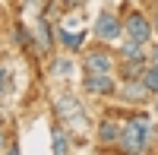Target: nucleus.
Returning <instances> with one entry per match:
<instances>
[{
	"instance_id": "f03ea898",
	"label": "nucleus",
	"mask_w": 158,
	"mask_h": 155,
	"mask_svg": "<svg viewBox=\"0 0 158 155\" xmlns=\"http://www.w3.org/2000/svg\"><path fill=\"white\" fill-rule=\"evenodd\" d=\"M57 114H60V124H67L70 130H76V133H85L89 130V111L79 105V98L60 95L57 98Z\"/></svg>"
},
{
	"instance_id": "6e6552de",
	"label": "nucleus",
	"mask_w": 158,
	"mask_h": 155,
	"mask_svg": "<svg viewBox=\"0 0 158 155\" xmlns=\"http://www.w3.org/2000/svg\"><path fill=\"white\" fill-rule=\"evenodd\" d=\"M127 101H149V89H146V82L142 79H127V86H123V92H120Z\"/></svg>"
},
{
	"instance_id": "dca6fc26",
	"label": "nucleus",
	"mask_w": 158,
	"mask_h": 155,
	"mask_svg": "<svg viewBox=\"0 0 158 155\" xmlns=\"http://www.w3.org/2000/svg\"><path fill=\"white\" fill-rule=\"evenodd\" d=\"M6 82H10V67H0V95H6Z\"/></svg>"
},
{
	"instance_id": "20e7f679",
	"label": "nucleus",
	"mask_w": 158,
	"mask_h": 155,
	"mask_svg": "<svg viewBox=\"0 0 158 155\" xmlns=\"http://www.w3.org/2000/svg\"><path fill=\"white\" fill-rule=\"evenodd\" d=\"M123 32L133 38V41H142V44H149V38H152V22H149V16H142L139 10H133V13H127V19H123Z\"/></svg>"
},
{
	"instance_id": "7ed1b4c3",
	"label": "nucleus",
	"mask_w": 158,
	"mask_h": 155,
	"mask_svg": "<svg viewBox=\"0 0 158 155\" xmlns=\"http://www.w3.org/2000/svg\"><path fill=\"white\" fill-rule=\"evenodd\" d=\"M120 35H123V19L117 13H111V10L98 13V19H95V38L98 41L108 44V41H117Z\"/></svg>"
},
{
	"instance_id": "6ab92c4d",
	"label": "nucleus",
	"mask_w": 158,
	"mask_h": 155,
	"mask_svg": "<svg viewBox=\"0 0 158 155\" xmlns=\"http://www.w3.org/2000/svg\"><path fill=\"white\" fill-rule=\"evenodd\" d=\"M152 60H158V44H155V48H152Z\"/></svg>"
},
{
	"instance_id": "2eb2a0df",
	"label": "nucleus",
	"mask_w": 158,
	"mask_h": 155,
	"mask_svg": "<svg viewBox=\"0 0 158 155\" xmlns=\"http://www.w3.org/2000/svg\"><path fill=\"white\" fill-rule=\"evenodd\" d=\"M70 67H73V63L63 57V60H57V63H54V73H57V76H67V73H70Z\"/></svg>"
},
{
	"instance_id": "9d476101",
	"label": "nucleus",
	"mask_w": 158,
	"mask_h": 155,
	"mask_svg": "<svg viewBox=\"0 0 158 155\" xmlns=\"http://www.w3.org/2000/svg\"><path fill=\"white\" fill-rule=\"evenodd\" d=\"M142 70H146V60H123L120 63L123 79H142Z\"/></svg>"
},
{
	"instance_id": "f257e3e1",
	"label": "nucleus",
	"mask_w": 158,
	"mask_h": 155,
	"mask_svg": "<svg viewBox=\"0 0 158 155\" xmlns=\"http://www.w3.org/2000/svg\"><path fill=\"white\" fill-rule=\"evenodd\" d=\"M149 143H152V124H149L146 114H136V117H130L123 124V133H120V143L117 146L123 152H130V155H139V152L149 149Z\"/></svg>"
},
{
	"instance_id": "aec40b11",
	"label": "nucleus",
	"mask_w": 158,
	"mask_h": 155,
	"mask_svg": "<svg viewBox=\"0 0 158 155\" xmlns=\"http://www.w3.org/2000/svg\"><path fill=\"white\" fill-rule=\"evenodd\" d=\"M67 3H82V0H67Z\"/></svg>"
},
{
	"instance_id": "412c9836",
	"label": "nucleus",
	"mask_w": 158,
	"mask_h": 155,
	"mask_svg": "<svg viewBox=\"0 0 158 155\" xmlns=\"http://www.w3.org/2000/svg\"><path fill=\"white\" fill-rule=\"evenodd\" d=\"M155 108H158V101H155Z\"/></svg>"
},
{
	"instance_id": "423d86ee",
	"label": "nucleus",
	"mask_w": 158,
	"mask_h": 155,
	"mask_svg": "<svg viewBox=\"0 0 158 155\" xmlns=\"http://www.w3.org/2000/svg\"><path fill=\"white\" fill-rule=\"evenodd\" d=\"M82 92H89V95H114L117 92L114 73H89L82 79Z\"/></svg>"
},
{
	"instance_id": "9b49d317",
	"label": "nucleus",
	"mask_w": 158,
	"mask_h": 155,
	"mask_svg": "<svg viewBox=\"0 0 158 155\" xmlns=\"http://www.w3.org/2000/svg\"><path fill=\"white\" fill-rule=\"evenodd\" d=\"M51 149L54 152H70V139H67V130H63V127H54V130H51Z\"/></svg>"
},
{
	"instance_id": "ddd939ff",
	"label": "nucleus",
	"mask_w": 158,
	"mask_h": 155,
	"mask_svg": "<svg viewBox=\"0 0 158 155\" xmlns=\"http://www.w3.org/2000/svg\"><path fill=\"white\" fill-rule=\"evenodd\" d=\"M142 82H146V89H149V92H158V60L152 63V67H146V70H142Z\"/></svg>"
},
{
	"instance_id": "f3484780",
	"label": "nucleus",
	"mask_w": 158,
	"mask_h": 155,
	"mask_svg": "<svg viewBox=\"0 0 158 155\" xmlns=\"http://www.w3.org/2000/svg\"><path fill=\"white\" fill-rule=\"evenodd\" d=\"M6 149H10V146H6V133L0 130V152H6Z\"/></svg>"
},
{
	"instance_id": "1a4fd4ad",
	"label": "nucleus",
	"mask_w": 158,
	"mask_h": 155,
	"mask_svg": "<svg viewBox=\"0 0 158 155\" xmlns=\"http://www.w3.org/2000/svg\"><path fill=\"white\" fill-rule=\"evenodd\" d=\"M120 57H123V60H146V44L130 38V41L120 44Z\"/></svg>"
},
{
	"instance_id": "39448f33",
	"label": "nucleus",
	"mask_w": 158,
	"mask_h": 155,
	"mask_svg": "<svg viewBox=\"0 0 158 155\" xmlns=\"http://www.w3.org/2000/svg\"><path fill=\"white\" fill-rule=\"evenodd\" d=\"M82 73H114V57H111V51H104V48H95V51H85V57H82Z\"/></svg>"
},
{
	"instance_id": "0eeeda50",
	"label": "nucleus",
	"mask_w": 158,
	"mask_h": 155,
	"mask_svg": "<svg viewBox=\"0 0 158 155\" xmlns=\"http://www.w3.org/2000/svg\"><path fill=\"white\" fill-rule=\"evenodd\" d=\"M120 133H123V124H117L111 117H104L98 124V143H104V146H117L120 143Z\"/></svg>"
},
{
	"instance_id": "f8f14e48",
	"label": "nucleus",
	"mask_w": 158,
	"mask_h": 155,
	"mask_svg": "<svg viewBox=\"0 0 158 155\" xmlns=\"http://www.w3.org/2000/svg\"><path fill=\"white\" fill-rule=\"evenodd\" d=\"M60 41H63L67 51H79L82 41H85V35H82V32H67V29H60Z\"/></svg>"
},
{
	"instance_id": "4468645a",
	"label": "nucleus",
	"mask_w": 158,
	"mask_h": 155,
	"mask_svg": "<svg viewBox=\"0 0 158 155\" xmlns=\"http://www.w3.org/2000/svg\"><path fill=\"white\" fill-rule=\"evenodd\" d=\"M38 44H41V51L51 48V32H48V22L44 19H38Z\"/></svg>"
},
{
	"instance_id": "a211bd4d",
	"label": "nucleus",
	"mask_w": 158,
	"mask_h": 155,
	"mask_svg": "<svg viewBox=\"0 0 158 155\" xmlns=\"http://www.w3.org/2000/svg\"><path fill=\"white\" fill-rule=\"evenodd\" d=\"M152 29L158 32V10H155V19H152Z\"/></svg>"
}]
</instances>
